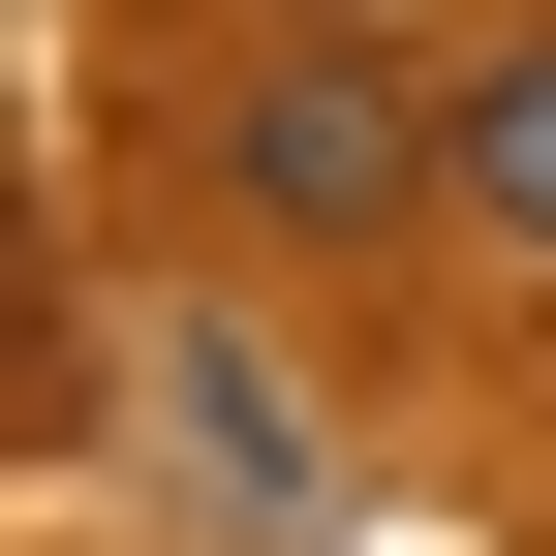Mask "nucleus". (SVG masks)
Here are the masks:
<instances>
[{
	"mask_svg": "<svg viewBox=\"0 0 556 556\" xmlns=\"http://www.w3.org/2000/svg\"><path fill=\"white\" fill-rule=\"evenodd\" d=\"M217 155H248V217H402V186H433L371 62H248V93H217Z\"/></svg>",
	"mask_w": 556,
	"mask_h": 556,
	"instance_id": "1",
	"label": "nucleus"
},
{
	"mask_svg": "<svg viewBox=\"0 0 556 556\" xmlns=\"http://www.w3.org/2000/svg\"><path fill=\"white\" fill-rule=\"evenodd\" d=\"M155 464H186L248 556H309V433H278V371H248V340H155Z\"/></svg>",
	"mask_w": 556,
	"mask_h": 556,
	"instance_id": "2",
	"label": "nucleus"
},
{
	"mask_svg": "<svg viewBox=\"0 0 556 556\" xmlns=\"http://www.w3.org/2000/svg\"><path fill=\"white\" fill-rule=\"evenodd\" d=\"M464 248H526V278H556V31L464 93Z\"/></svg>",
	"mask_w": 556,
	"mask_h": 556,
	"instance_id": "3",
	"label": "nucleus"
}]
</instances>
